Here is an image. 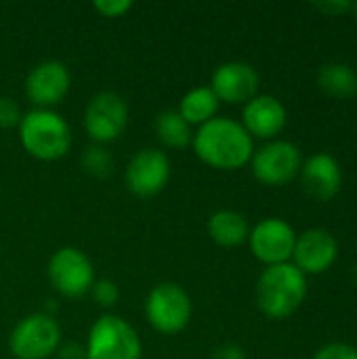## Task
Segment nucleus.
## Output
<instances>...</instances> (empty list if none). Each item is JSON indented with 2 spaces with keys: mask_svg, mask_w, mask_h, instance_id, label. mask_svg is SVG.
Instances as JSON below:
<instances>
[{
  "mask_svg": "<svg viewBox=\"0 0 357 359\" xmlns=\"http://www.w3.org/2000/svg\"><path fill=\"white\" fill-rule=\"evenodd\" d=\"M351 11H353V17H356V21H357V2L353 4V8H351Z\"/></svg>",
  "mask_w": 357,
  "mask_h": 359,
  "instance_id": "c85d7f7f",
  "label": "nucleus"
},
{
  "mask_svg": "<svg viewBox=\"0 0 357 359\" xmlns=\"http://www.w3.org/2000/svg\"><path fill=\"white\" fill-rule=\"evenodd\" d=\"M80 164H82V168L88 175H93L97 179H105L114 170V158H112V154L105 149V145H95V143L82 151Z\"/></svg>",
  "mask_w": 357,
  "mask_h": 359,
  "instance_id": "412c9836",
  "label": "nucleus"
},
{
  "mask_svg": "<svg viewBox=\"0 0 357 359\" xmlns=\"http://www.w3.org/2000/svg\"><path fill=\"white\" fill-rule=\"evenodd\" d=\"M154 130L158 141L168 149H185L191 145L194 130L191 126L181 118L177 109H164L154 120Z\"/></svg>",
  "mask_w": 357,
  "mask_h": 359,
  "instance_id": "aec40b11",
  "label": "nucleus"
},
{
  "mask_svg": "<svg viewBox=\"0 0 357 359\" xmlns=\"http://www.w3.org/2000/svg\"><path fill=\"white\" fill-rule=\"evenodd\" d=\"M288 114L284 103L274 95H257L242 107V126L252 139L274 141L284 130Z\"/></svg>",
  "mask_w": 357,
  "mask_h": 359,
  "instance_id": "dca6fc26",
  "label": "nucleus"
},
{
  "mask_svg": "<svg viewBox=\"0 0 357 359\" xmlns=\"http://www.w3.org/2000/svg\"><path fill=\"white\" fill-rule=\"evenodd\" d=\"M219 105L221 101L217 99L210 86H196L181 97L177 111L189 126H202L213 118H217Z\"/></svg>",
  "mask_w": 357,
  "mask_h": 359,
  "instance_id": "a211bd4d",
  "label": "nucleus"
},
{
  "mask_svg": "<svg viewBox=\"0 0 357 359\" xmlns=\"http://www.w3.org/2000/svg\"><path fill=\"white\" fill-rule=\"evenodd\" d=\"M191 147L206 166L231 172L250 164L255 154V139L238 120L217 116L210 122L198 126L191 139Z\"/></svg>",
  "mask_w": 357,
  "mask_h": 359,
  "instance_id": "f257e3e1",
  "label": "nucleus"
},
{
  "mask_svg": "<svg viewBox=\"0 0 357 359\" xmlns=\"http://www.w3.org/2000/svg\"><path fill=\"white\" fill-rule=\"evenodd\" d=\"M307 297V276L292 263L265 267L257 280L255 301L269 320H286L301 309Z\"/></svg>",
  "mask_w": 357,
  "mask_h": 359,
  "instance_id": "f03ea898",
  "label": "nucleus"
},
{
  "mask_svg": "<svg viewBox=\"0 0 357 359\" xmlns=\"http://www.w3.org/2000/svg\"><path fill=\"white\" fill-rule=\"evenodd\" d=\"M21 147L40 162H55L72 147V128L55 109H29L19 122Z\"/></svg>",
  "mask_w": 357,
  "mask_h": 359,
  "instance_id": "7ed1b4c3",
  "label": "nucleus"
},
{
  "mask_svg": "<svg viewBox=\"0 0 357 359\" xmlns=\"http://www.w3.org/2000/svg\"><path fill=\"white\" fill-rule=\"evenodd\" d=\"M210 240L221 248H236L248 242L250 225L248 219L231 208H221L208 217L206 223Z\"/></svg>",
  "mask_w": 357,
  "mask_h": 359,
  "instance_id": "f3484780",
  "label": "nucleus"
},
{
  "mask_svg": "<svg viewBox=\"0 0 357 359\" xmlns=\"http://www.w3.org/2000/svg\"><path fill=\"white\" fill-rule=\"evenodd\" d=\"M23 111L13 97L0 95V128H15L19 126Z\"/></svg>",
  "mask_w": 357,
  "mask_h": 359,
  "instance_id": "5701e85b",
  "label": "nucleus"
},
{
  "mask_svg": "<svg viewBox=\"0 0 357 359\" xmlns=\"http://www.w3.org/2000/svg\"><path fill=\"white\" fill-rule=\"evenodd\" d=\"M82 124L95 145L114 143L128 124V105L118 93L101 90L86 103Z\"/></svg>",
  "mask_w": 357,
  "mask_h": 359,
  "instance_id": "1a4fd4ad",
  "label": "nucleus"
},
{
  "mask_svg": "<svg viewBox=\"0 0 357 359\" xmlns=\"http://www.w3.org/2000/svg\"><path fill=\"white\" fill-rule=\"evenodd\" d=\"M84 349L86 359H143V343L137 330L114 313L95 320Z\"/></svg>",
  "mask_w": 357,
  "mask_h": 359,
  "instance_id": "20e7f679",
  "label": "nucleus"
},
{
  "mask_svg": "<svg viewBox=\"0 0 357 359\" xmlns=\"http://www.w3.org/2000/svg\"><path fill=\"white\" fill-rule=\"evenodd\" d=\"M72 86V74L59 59H44L25 78V97L38 109H55Z\"/></svg>",
  "mask_w": 357,
  "mask_h": 359,
  "instance_id": "f8f14e48",
  "label": "nucleus"
},
{
  "mask_svg": "<svg viewBox=\"0 0 357 359\" xmlns=\"http://www.w3.org/2000/svg\"><path fill=\"white\" fill-rule=\"evenodd\" d=\"M88 294H90L93 301H95L99 307H103V309H109V307H114V305L120 301V288H118V284H116L114 280H109V278L95 280V284H93V288H90Z\"/></svg>",
  "mask_w": 357,
  "mask_h": 359,
  "instance_id": "4be33fe9",
  "label": "nucleus"
},
{
  "mask_svg": "<svg viewBox=\"0 0 357 359\" xmlns=\"http://www.w3.org/2000/svg\"><path fill=\"white\" fill-rule=\"evenodd\" d=\"M316 8H320V11L326 13V15H343V13L351 11L353 4L347 2V0H330V2L326 0V2H318Z\"/></svg>",
  "mask_w": 357,
  "mask_h": 359,
  "instance_id": "cd10ccee",
  "label": "nucleus"
},
{
  "mask_svg": "<svg viewBox=\"0 0 357 359\" xmlns=\"http://www.w3.org/2000/svg\"><path fill=\"white\" fill-rule=\"evenodd\" d=\"M93 6L101 17L118 19V17H124L133 8V2L130 0H97Z\"/></svg>",
  "mask_w": 357,
  "mask_h": 359,
  "instance_id": "393cba45",
  "label": "nucleus"
},
{
  "mask_svg": "<svg viewBox=\"0 0 357 359\" xmlns=\"http://www.w3.org/2000/svg\"><path fill=\"white\" fill-rule=\"evenodd\" d=\"M339 259V242L332 231L324 227H311L297 233L290 263L305 276L326 273Z\"/></svg>",
  "mask_w": 357,
  "mask_h": 359,
  "instance_id": "ddd939ff",
  "label": "nucleus"
},
{
  "mask_svg": "<svg viewBox=\"0 0 357 359\" xmlns=\"http://www.w3.org/2000/svg\"><path fill=\"white\" fill-rule=\"evenodd\" d=\"M311 359H357V347L349 343H326L322 345Z\"/></svg>",
  "mask_w": 357,
  "mask_h": 359,
  "instance_id": "b1692460",
  "label": "nucleus"
},
{
  "mask_svg": "<svg viewBox=\"0 0 357 359\" xmlns=\"http://www.w3.org/2000/svg\"><path fill=\"white\" fill-rule=\"evenodd\" d=\"M194 313V303L187 290L175 282H162L154 286L145 299V318L147 324L166 337L183 332Z\"/></svg>",
  "mask_w": 357,
  "mask_h": 359,
  "instance_id": "39448f33",
  "label": "nucleus"
},
{
  "mask_svg": "<svg viewBox=\"0 0 357 359\" xmlns=\"http://www.w3.org/2000/svg\"><path fill=\"white\" fill-rule=\"evenodd\" d=\"M173 164L166 151L156 147H145L137 151L126 164V187L137 198L158 196L170 181Z\"/></svg>",
  "mask_w": 357,
  "mask_h": 359,
  "instance_id": "9b49d317",
  "label": "nucleus"
},
{
  "mask_svg": "<svg viewBox=\"0 0 357 359\" xmlns=\"http://www.w3.org/2000/svg\"><path fill=\"white\" fill-rule=\"evenodd\" d=\"M303 166L301 149L286 139L265 141L250 158L255 179L265 187H284L295 181Z\"/></svg>",
  "mask_w": 357,
  "mask_h": 359,
  "instance_id": "6e6552de",
  "label": "nucleus"
},
{
  "mask_svg": "<svg viewBox=\"0 0 357 359\" xmlns=\"http://www.w3.org/2000/svg\"><path fill=\"white\" fill-rule=\"evenodd\" d=\"M210 359H246V351L236 343H225L213 351Z\"/></svg>",
  "mask_w": 357,
  "mask_h": 359,
  "instance_id": "a878e982",
  "label": "nucleus"
},
{
  "mask_svg": "<svg viewBox=\"0 0 357 359\" xmlns=\"http://www.w3.org/2000/svg\"><path fill=\"white\" fill-rule=\"evenodd\" d=\"M46 278L63 299H82L95 284V265L88 255L76 246H61L46 263Z\"/></svg>",
  "mask_w": 357,
  "mask_h": 359,
  "instance_id": "0eeeda50",
  "label": "nucleus"
},
{
  "mask_svg": "<svg viewBox=\"0 0 357 359\" xmlns=\"http://www.w3.org/2000/svg\"><path fill=\"white\" fill-rule=\"evenodd\" d=\"M61 345V326L55 316L36 311L15 324L8 349L15 359H48Z\"/></svg>",
  "mask_w": 357,
  "mask_h": 359,
  "instance_id": "423d86ee",
  "label": "nucleus"
},
{
  "mask_svg": "<svg viewBox=\"0 0 357 359\" xmlns=\"http://www.w3.org/2000/svg\"><path fill=\"white\" fill-rule=\"evenodd\" d=\"M305 194L316 202H330L343 187V170L335 156L318 151L303 160L299 172Z\"/></svg>",
  "mask_w": 357,
  "mask_h": 359,
  "instance_id": "2eb2a0df",
  "label": "nucleus"
},
{
  "mask_svg": "<svg viewBox=\"0 0 357 359\" xmlns=\"http://www.w3.org/2000/svg\"><path fill=\"white\" fill-rule=\"evenodd\" d=\"M261 76L246 61H225L210 76V88L221 103L246 105L259 95Z\"/></svg>",
  "mask_w": 357,
  "mask_h": 359,
  "instance_id": "4468645a",
  "label": "nucleus"
},
{
  "mask_svg": "<svg viewBox=\"0 0 357 359\" xmlns=\"http://www.w3.org/2000/svg\"><path fill=\"white\" fill-rule=\"evenodd\" d=\"M55 355L59 359H86V349L78 343H61Z\"/></svg>",
  "mask_w": 357,
  "mask_h": 359,
  "instance_id": "bb28decb",
  "label": "nucleus"
},
{
  "mask_svg": "<svg viewBox=\"0 0 357 359\" xmlns=\"http://www.w3.org/2000/svg\"><path fill=\"white\" fill-rule=\"evenodd\" d=\"M297 242L295 227L280 217H265L248 233V246L252 257L265 267L290 263Z\"/></svg>",
  "mask_w": 357,
  "mask_h": 359,
  "instance_id": "9d476101",
  "label": "nucleus"
},
{
  "mask_svg": "<svg viewBox=\"0 0 357 359\" xmlns=\"http://www.w3.org/2000/svg\"><path fill=\"white\" fill-rule=\"evenodd\" d=\"M318 86L330 97L349 99L357 93V69L343 61L324 63L318 69Z\"/></svg>",
  "mask_w": 357,
  "mask_h": 359,
  "instance_id": "6ab92c4d",
  "label": "nucleus"
}]
</instances>
